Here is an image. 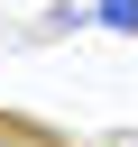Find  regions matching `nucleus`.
<instances>
[{"label":"nucleus","mask_w":138,"mask_h":147,"mask_svg":"<svg viewBox=\"0 0 138 147\" xmlns=\"http://www.w3.org/2000/svg\"><path fill=\"white\" fill-rule=\"evenodd\" d=\"M92 18H101V28H120V37H138V0H92Z\"/></svg>","instance_id":"obj_1"}]
</instances>
